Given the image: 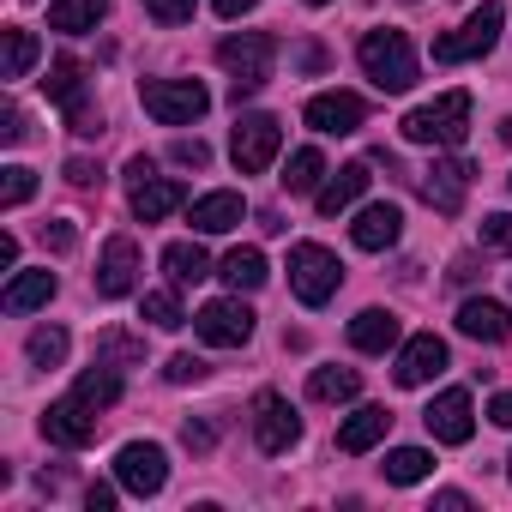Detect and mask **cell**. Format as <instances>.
I'll return each instance as SVG.
<instances>
[{"label": "cell", "mask_w": 512, "mask_h": 512, "mask_svg": "<svg viewBox=\"0 0 512 512\" xmlns=\"http://www.w3.org/2000/svg\"><path fill=\"white\" fill-rule=\"evenodd\" d=\"M139 103H145V115L163 121V127H193V121L211 109V91H205L199 79H151V85L139 91Z\"/></svg>", "instance_id": "obj_5"}, {"label": "cell", "mask_w": 512, "mask_h": 512, "mask_svg": "<svg viewBox=\"0 0 512 512\" xmlns=\"http://www.w3.org/2000/svg\"><path fill=\"white\" fill-rule=\"evenodd\" d=\"M0 175H7V181H0V205H7V211H19V205L37 193V175L19 169V163H13V169H0Z\"/></svg>", "instance_id": "obj_36"}, {"label": "cell", "mask_w": 512, "mask_h": 512, "mask_svg": "<svg viewBox=\"0 0 512 512\" xmlns=\"http://www.w3.org/2000/svg\"><path fill=\"white\" fill-rule=\"evenodd\" d=\"M0 55H7V61H0V79H25L37 67V37L25 25H7V31H0Z\"/></svg>", "instance_id": "obj_28"}, {"label": "cell", "mask_w": 512, "mask_h": 512, "mask_svg": "<svg viewBox=\"0 0 512 512\" xmlns=\"http://www.w3.org/2000/svg\"><path fill=\"white\" fill-rule=\"evenodd\" d=\"M55 296V272L43 266V272H19L13 284H7V296H0V308L7 314H31V308H43Z\"/></svg>", "instance_id": "obj_24"}, {"label": "cell", "mask_w": 512, "mask_h": 512, "mask_svg": "<svg viewBox=\"0 0 512 512\" xmlns=\"http://www.w3.org/2000/svg\"><path fill=\"white\" fill-rule=\"evenodd\" d=\"M488 422H494V428H512V392H500V398L488 404Z\"/></svg>", "instance_id": "obj_48"}, {"label": "cell", "mask_w": 512, "mask_h": 512, "mask_svg": "<svg viewBox=\"0 0 512 512\" xmlns=\"http://www.w3.org/2000/svg\"><path fill=\"white\" fill-rule=\"evenodd\" d=\"M464 133H470V91H446V97L404 115L410 145H464Z\"/></svg>", "instance_id": "obj_2"}, {"label": "cell", "mask_w": 512, "mask_h": 512, "mask_svg": "<svg viewBox=\"0 0 512 512\" xmlns=\"http://www.w3.org/2000/svg\"><path fill=\"white\" fill-rule=\"evenodd\" d=\"M302 67H308V73H320V67H326V49H314V43H308V49H302Z\"/></svg>", "instance_id": "obj_54"}, {"label": "cell", "mask_w": 512, "mask_h": 512, "mask_svg": "<svg viewBox=\"0 0 512 512\" xmlns=\"http://www.w3.org/2000/svg\"><path fill=\"white\" fill-rule=\"evenodd\" d=\"M506 476H512V470H506Z\"/></svg>", "instance_id": "obj_57"}, {"label": "cell", "mask_w": 512, "mask_h": 512, "mask_svg": "<svg viewBox=\"0 0 512 512\" xmlns=\"http://www.w3.org/2000/svg\"><path fill=\"white\" fill-rule=\"evenodd\" d=\"M308 7H326V0H308Z\"/></svg>", "instance_id": "obj_56"}, {"label": "cell", "mask_w": 512, "mask_h": 512, "mask_svg": "<svg viewBox=\"0 0 512 512\" xmlns=\"http://www.w3.org/2000/svg\"><path fill=\"white\" fill-rule=\"evenodd\" d=\"M0 266H7V272L19 266V235H0Z\"/></svg>", "instance_id": "obj_52"}, {"label": "cell", "mask_w": 512, "mask_h": 512, "mask_svg": "<svg viewBox=\"0 0 512 512\" xmlns=\"http://www.w3.org/2000/svg\"><path fill=\"white\" fill-rule=\"evenodd\" d=\"M103 13H109V0H55V7H49V31L79 37V31H97Z\"/></svg>", "instance_id": "obj_25"}, {"label": "cell", "mask_w": 512, "mask_h": 512, "mask_svg": "<svg viewBox=\"0 0 512 512\" xmlns=\"http://www.w3.org/2000/svg\"><path fill=\"white\" fill-rule=\"evenodd\" d=\"M278 151H284V127H278V115H241V121H235V133H229V157H235L241 175H266V169L278 163Z\"/></svg>", "instance_id": "obj_6"}, {"label": "cell", "mask_w": 512, "mask_h": 512, "mask_svg": "<svg viewBox=\"0 0 512 512\" xmlns=\"http://www.w3.org/2000/svg\"><path fill=\"white\" fill-rule=\"evenodd\" d=\"M368 121V103L356 97V91H320V97H308V127L314 133H356Z\"/></svg>", "instance_id": "obj_15"}, {"label": "cell", "mask_w": 512, "mask_h": 512, "mask_svg": "<svg viewBox=\"0 0 512 512\" xmlns=\"http://www.w3.org/2000/svg\"><path fill=\"white\" fill-rule=\"evenodd\" d=\"M145 13H151L157 25H187V19H193V0H145Z\"/></svg>", "instance_id": "obj_40"}, {"label": "cell", "mask_w": 512, "mask_h": 512, "mask_svg": "<svg viewBox=\"0 0 512 512\" xmlns=\"http://www.w3.org/2000/svg\"><path fill=\"white\" fill-rule=\"evenodd\" d=\"M320 175H326V157H320L314 145H302V151L290 157V169H284V187H290V193H314Z\"/></svg>", "instance_id": "obj_33"}, {"label": "cell", "mask_w": 512, "mask_h": 512, "mask_svg": "<svg viewBox=\"0 0 512 512\" xmlns=\"http://www.w3.org/2000/svg\"><path fill=\"white\" fill-rule=\"evenodd\" d=\"M139 290V241L133 235H115L103 247V266H97V296L103 302H121Z\"/></svg>", "instance_id": "obj_12"}, {"label": "cell", "mask_w": 512, "mask_h": 512, "mask_svg": "<svg viewBox=\"0 0 512 512\" xmlns=\"http://www.w3.org/2000/svg\"><path fill=\"white\" fill-rule=\"evenodd\" d=\"M139 314H145L151 326H163V332H175V326H187V314H181V296H175V290H145V302H139Z\"/></svg>", "instance_id": "obj_34"}, {"label": "cell", "mask_w": 512, "mask_h": 512, "mask_svg": "<svg viewBox=\"0 0 512 512\" xmlns=\"http://www.w3.org/2000/svg\"><path fill=\"white\" fill-rule=\"evenodd\" d=\"M163 380H169V386H193V380H205V362L181 350V356H169V368H163Z\"/></svg>", "instance_id": "obj_39"}, {"label": "cell", "mask_w": 512, "mask_h": 512, "mask_svg": "<svg viewBox=\"0 0 512 512\" xmlns=\"http://www.w3.org/2000/svg\"><path fill=\"white\" fill-rule=\"evenodd\" d=\"M434 374H446V344H440L434 332H422V338H410V344L398 350L392 380H398V386H428Z\"/></svg>", "instance_id": "obj_17"}, {"label": "cell", "mask_w": 512, "mask_h": 512, "mask_svg": "<svg viewBox=\"0 0 512 512\" xmlns=\"http://www.w3.org/2000/svg\"><path fill=\"white\" fill-rule=\"evenodd\" d=\"M253 440H260V452H290L296 440H302V416H296V404L290 398H278V392H260L253 398Z\"/></svg>", "instance_id": "obj_8"}, {"label": "cell", "mask_w": 512, "mask_h": 512, "mask_svg": "<svg viewBox=\"0 0 512 512\" xmlns=\"http://www.w3.org/2000/svg\"><path fill=\"white\" fill-rule=\"evenodd\" d=\"M458 332H464V338H476V344H500V338H512V314H506L500 302L476 296V302H464V308H458Z\"/></svg>", "instance_id": "obj_21"}, {"label": "cell", "mask_w": 512, "mask_h": 512, "mask_svg": "<svg viewBox=\"0 0 512 512\" xmlns=\"http://www.w3.org/2000/svg\"><path fill=\"white\" fill-rule=\"evenodd\" d=\"M43 434H49L55 446H67V452H79V446H91V440H97V410L73 392V398H61V404H49V410H43Z\"/></svg>", "instance_id": "obj_13"}, {"label": "cell", "mask_w": 512, "mask_h": 512, "mask_svg": "<svg viewBox=\"0 0 512 512\" xmlns=\"http://www.w3.org/2000/svg\"><path fill=\"white\" fill-rule=\"evenodd\" d=\"M356 61H362V73L380 85V91H410L416 85V49H410V37L404 31H368L362 43H356Z\"/></svg>", "instance_id": "obj_1"}, {"label": "cell", "mask_w": 512, "mask_h": 512, "mask_svg": "<svg viewBox=\"0 0 512 512\" xmlns=\"http://www.w3.org/2000/svg\"><path fill=\"white\" fill-rule=\"evenodd\" d=\"M211 7H217V19H241V13L260 7V0H211Z\"/></svg>", "instance_id": "obj_49"}, {"label": "cell", "mask_w": 512, "mask_h": 512, "mask_svg": "<svg viewBox=\"0 0 512 512\" xmlns=\"http://www.w3.org/2000/svg\"><path fill=\"white\" fill-rule=\"evenodd\" d=\"M500 25H506V7H500V0H482V7H476L458 31L434 37V61H440V67H458V61L488 55V49L500 43Z\"/></svg>", "instance_id": "obj_4"}, {"label": "cell", "mask_w": 512, "mask_h": 512, "mask_svg": "<svg viewBox=\"0 0 512 512\" xmlns=\"http://www.w3.org/2000/svg\"><path fill=\"white\" fill-rule=\"evenodd\" d=\"M193 332L205 338V344H217V350H241L247 338H253V308L235 296V302H205L199 314H193Z\"/></svg>", "instance_id": "obj_9"}, {"label": "cell", "mask_w": 512, "mask_h": 512, "mask_svg": "<svg viewBox=\"0 0 512 512\" xmlns=\"http://www.w3.org/2000/svg\"><path fill=\"white\" fill-rule=\"evenodd\" d=\"M500 139H506V145H512V115H506V121H500Z\"/></svg>", "instance_id": "obj_55"}, {"label": "cell", "mask_w": 512, "mask_h": 512, "mask_svg": "<svg viewBox=\"0 0 512 512\" xmlns=\"http://www.w3.org/2000/svg\"><path fill=\"white\" fill-rule=\"evenodd\" d=\"M181 205H187V187L169 181V175H151V181L133 187V217H139V223H163V217L181 211Z\"/></svg>", "instance_id": "obj_19"}, {"label": "cell", "mask_w": 512, "mask_h": 512, "mask_svg": "<svg viewBox=\"0 0 512 512\" xmlns=\"http://www.w3.org/2000/svg\"><path fill=\"white\" fill-rule=\"evenodd\" d=\"M398 235H404V211H398L392 199H380V205H362V211H356V223H350V241H356L362 253H386Z\"/></svg>", "instance_id": "obj_16"}, {"label": "cell", "mask_w": 512, "mask_h": 512, "mask_svg": "<svg viewBox=\"0 0 512 512\" xmlns=\"http://www.w3.org/2000/svg\"><path fill=\"white\" fill-rule=\"evenodd\" d=\"M175 163L181 169H205L211 163V145L205 139H175Z\"/></svg>", "instance_id": "obj_42"}, {"label": "cell", "mask_w": 512, "mask_h": 512, "mask_svg": "<svg viewBox=\"0 0 512 512\" xmlns=\"http://www.w3.org/2000/svg\"><path fill=\"white\" fill-rule=\"evenodd\" d=\"M97 362H109V368L139 362V338H127V332H103V338H97Z\"/></svg>", "instance_id": "obj_37"}, {"label": "cell", "mask_w": 512, "mask_h": 512, "mask_svg": "<svg viewBox=\"0 0 512 512\" xmlns=\"http://www.w3.org/2000/svg\"><path fill=\"white\" fill-rule=\"evenodd\" d=\"M241 211H247V199L229 193V187L199 193V199H193V229H199V235H229V229L241 223Z\"/></svg>", "instance_id": "obj_20"}, {"label": "cell", "mask_w": 512, "mask_h": 512, "mask_svg": "<svg viewBox=\"0 0 512 512\" xmlns=\"http://www.w3.org/2000/svg\"><path fill=\"white\" fill-rule=\"evenodd\" d=\"M482 241H488V247H500V253H512V211L482 217Z\"/></svg>", "instance_id": "obj_41"}, {"label": "cell", "mask_w": 512, "mask_h": 512, "mask_svg": "<svg viewBox=\"0 0 512 512\" xmlns=\"http://www.w3.org/2000/svg\"><path fill=\"white\" fill-rule=\"evenodd\" d=\"M115 482L127 488V494H163V482H169V458H163V446H151V440H127L121 452H115Z\"/></svg>", "instance_id": "obj_7"}, {"label": "cell", "mask_w": 512, "mask_h": 512, "mask_svg": "<svg viewBox=\"0 0 512 512\" xmlns=\"http://www.w3.org/2000/svg\"><path fill=\"white\" fill-rule=\"evenodd\" d=\"M181 440H187L193 452H211V446H217V428H211V422H193V416H187V422H181Z\"/></svg>", "instance_id": "obj_44"}, {"label": "cell", "mask_w": 512, "mask_h": 512, "mask_svg": "<svg viewBox=\"0 0 512 512\" xmlns=\"http://www.w3.org/2000/svg\"><path fill=\"white\" fill-rule=\"evenodd\" d=\"M43 247L73 253V247H79V229H73V223H43Z\"/></svg>", "instance_id": "obj_43"}, {"label": "cell", "mask_w": 512, "mask_h": 512, "mask_svg": "<svg viewBox=\"0 0 512 512\" xmlns=\"http://www.w3.org/2000/svg\"><path fill=\"white\" fill-rule=\"evenodd\" d=\"M67 181H73V187H97V181H103V169H97L91 157H73V163H67Z\"/></svg>", "instance_id": "obj_45"}, {"label": "cell", "mask_w": 512, "mask_h": 512, "mask_svg": "<svg viewBox=\"0 0 512 512\" xmlns=\"http://www.w3.org/2000/svg\"><path fill=\"white\" fill-rule=\"evenodd\" d=\"M470 163L464 157H434V169L422 175V199L434 205V211H446V217H458L464 211V193H470Z\"/></svg>", "instance_id": "obj_14"}, {"label": "cell", "mask_w": 512, "mask_h": 512, "mask_svg": "<svg viewBox=\"0 0 512 512\" xmlns=\"http://www.w3.org/2000/svg\"><path fill=\"white\" fill-rule=\"evenodd\" d=\"M91 410H109V404H121V380H115V368L109 362H97L91 374H79V386H73Z\"/></svg>", "instance_id": "obj_30"}, {"label": "cell", "mask_w": 512, "mask_h": 512, "mask_svg": "<svg viewBox=\"0 0 512 512\" xmlns=\"http://www.w3.org/2000/svg\"><path fill=\"white\" fill-rule=\"evenodd\" d=\"M446 278H452V284H470V278H476V260H470V253H464V260H452Z\"/></svg>", "instance_id": "obj_53"}, {"label": "cell", "mask_w": 512, "mask_h": 512, "mask_svg": "<svg viewBox=\"0 0 512 512\" xmlns=\"http://www.w3.org/2000/svg\"><path fill=\"white\" fill-rule=\"evenodd\" d=\"M368 181H374V175H368V163H344V169H338V175L320 187V217H338V211H350V205L368 193Z\"/></svg>", "instance_id": "obj_23"}, {"label": "cell", "mask_w": 512, "mask_h": 512, "mask_svg": "<svg viewBox=\"0 0 512 512\" xmlns=\"http://www.w3.org/2000/svg\"><path fill=\"white\" fill-rule=\"evenodd\" d=\"M43 85H49V97H55V103L67 109L73 97H85V67H79L73 55H61V61L49 67V79H43Z\"/></svg>", "instance_id": "obj_32"}, {"label": "cell", "mask_w": 512, "mask_h": 512, "mask_svg": "<svg viewBox=\"0 0 512 512\" xmlns=\"http://www.w3.org/2000/svg\"><path fill=\"white\" fill-rule=\"evenodd\" d=\"M386 482H398V488H410V482H422L428 470H434V458L422 452V446H398V452H386Z\"/></svg>", "instance_id": "obj_31"}, {"label": "cell", "mask_w": 512, "mask_h": 512, "mask_svg": "<svg viewBox=\"0 0 512 512\" xmlns=\"http://www.w3.org/2000/svg\"><path fill=\"white\" fill-rule=\"evenodd\" d=\"M151 175H157V163H151V157H145V151H139V157H133V163H127V181H133V187H139V181H151Z\"/></svg>", "instance_id": "obj_50"}, {"label": "cell", "mask_w": 512, "mask_h": 512, "mask_svg": "<svg viewBox=\"0 0 512 512\" xmlns=\"http://www.w3.org/2000/svg\"><path fill=\"white\" fill-rule=\"evenodd\" d=\"M434 506H440V512H464V506H470V494H458V488H446V494H434Z\"/></svg>", "instance_id": "obj_51"}, {"label": "cell", "mask_w": 512, "mask_h": 512, "mask_svg": "<svg viewBox=\"0 0 512 512\" xmlns=\"http://www.w3.org/2000/svg\"><path fill=\"white\" fill-rule=\"evenodd\" d=\"M350 344H356L362 356H386V350L398 344V314H386V308H362V314L350 320Z\"/></svg>", "instance_id": "obj_22"}, {"label": "cell", "mask_w": 512, "mask_h": 512, "mask_svg": "<svg viewBox=\"0 0 512 512\" xmlns=\"http://www.w3.org/2000/svg\"><path fill=\"white\" fill-rule=\"evenodd\" d=\"M163 272H169L175 284H199V278H211V253H205L199 241H169V247H163Z\"/></svg>", "instance_id": "obj_26"}, {"label": "cell", "mask_w": 512, "mask_h": 512, "mask_svg": "<svg viewBox=\"0 0 512 512\" xmlns=\"http://www.w3.org/2000/svg\"><path fill=\"white\" fill-rule=\"evenodd\" d=\"M422 422H428V434L440 440V446H464L470 434H476V410H470V392L464 386H446L428 410H422Z\"/></svg>", "instance_id": "obj_11"}, {"label": "cell", "mask_w": 512, "mask_h": 512, "mask_svg": "<svg viewBox=\"0 0 512 512\" xmlns=\"http://www.w3.org/2000/svg\"><path fill=\"white\" fill-rule=\"evenodd\" d=\"M338 284H344V266H338L332 247H320V241H296L290 247V290H296V302L326 308L338 296Z\"/></svg>", "instance_id": "obj_3"}, {"label": "cell", "mask_w": 512, "mask_h": 512, "mask_svg": "<svg viewBox=\"0 0 512 512\" xmlns=\"http://www.w3.org/2000/svg\"><path fill=\"white\" fill-rule=\"evenodd\" d=\"M25 139V109H7L0 115V145H19Z\"/></svg>", "instance_id": "obj_46"}, {"label": "cell", "mask_w": 512, "mask_h": 512, "mask_svg": "<svg viewBox=\"0 0 512 512\" xmlns=\"http://www.w3.org/2000/svg\"><path fill=\"white\" fill-rule=\"evenodd\" d=\"M217 61H223L235 79L266 85V79H272V61H278V43H272L266 31H241V37H223V43H217Z\"/></svg>", "instance_id": "obj_10"}, {"label": "cell", "mask_w": 512, "mask_h": 512, "mask_svg": "<svg viewBox=\"0 0 512 512\" xmlns=\"http://www.w3.org/2000/svg\"><path fill=\"white\" fill-rule=\"evenodd\" d=\"M85 506H91V512H109V506H115V488H109V482H91V488H85Z\"/></svg>", "instance_id": "obj_47"}, {"label": "cell", "mask_w": 512, "mask_h": 512, "mask_svg": "<svg viewBox=\"0 0 512 512\" xmlns=\"http://www.w3.org/2000/svg\"><path fill=\"white\" fill-rule=\"evenodd\" d=\"M25 350H31L37 368H61V362H67V332H61V326H37Z\"/></svg>", "instance_id": "obj_35"}, {"label": "cell", "mask_w": 512, "mask_h": 512, "mask_svg": "<svg viewBox=\"0 0 512 512\" xmlns=\"http://www.w3.org/2000/svg\"><path fill=\"white\" fill-rule=\"evenodd\" d=\"M386 428H392V410H386V404H362L356 416L338 422V452H350V458H356V452H374V446L386 440Z\"/></svg>", "instance_id": "obj_18"}, {"label": "cell", "mask_w": 512, "mask_h": 512, "mask_svg": "<svg viewBox=\"0 0 512 512\" xmlns=\"http://www.w3.org/2000/svg\"><path fill=\"white\" fill-rule=\"evenodd\" d=\"M362 392V374L356 368H314L308 374V398L314 404H344V398H356Z\"/></svg>", "instance_id": "obj_29"}, {"label": "cell", "mask_w": 512, "mask_h": 512, "mask_svg": "<svg viewBox=\"0 0 512 512\" xmlns=\"http://www.w3.org/2000/svg\"><path fill=\"white\" fill-rule=\"evenodd\" d=\"M266 278H272V272H266V253H260V247H235L229 260H223V284H229L235 296H241V290H260Z\"/></svg>", "instance_id": "obj_27"}, {"label": "cell", "mask_w": 512, "mask_h": 512, "mask_svg": "<svg viewBox=\"0 0 512 512\" xmlns=\"http://www.w3.org/2000/svg\"><path fill=\"white\" fill-rule=\"evenodd\" d=\"M67 127H73L79 139H97V133H103V109L85 103V97H73V103H67Z\"/></svg>", "instance_id": "obj_38"}]
</instances>
